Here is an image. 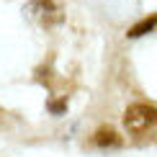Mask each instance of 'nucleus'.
Segmentation results:
<instances>
[{
  "mask_svg": "<svg viewBox=\"0 0 157 157\" xmlns=\"http://www.w3.org/2000/svg\"><path fill=\"white\" fill-rule=\"evenodd\" d=\"M124 126L134 136H149L157 132V108L149 103H132L124 113Z\"/></svg>",
  "mask_w": 157,
  "mask_h": 157,
  "instance_id": "obj_1",
  "label": "nucleus"
},
{
  "mask_svg": "<svg viewBox=\"0 0 157 157\" xmlns=\"http://www.w3.org/2000/svg\"><path fill=\"white\" fill-rule=\"evenodd\" d=\"M26 10L44 26H57V23L64 21V13H62V8L54 3V0H31Z\"/></svg>",
  "mask_w": 157,
  "mask_h": 157,
  "instance_id": "obj_2",
  "label": "nucleus"
},
{
  "mask_svg": "<svg viewBox=\"0 0 157 157\" xmlns=\"http://www.w3.org/2000/svg\"><path fill=\"white\" fill-rule=\"evenodd\" d=\"M93 142L98 147H121V136L113 132L111 126H103V129H98L95 136H93Z\"/></svg>",
  "mask_w": 157,
  "mask_h": 157,
  "instance_id": "obj_3",
  "label": "nucleus"
},
{
  "mask_svg": "<svg viewBox=\"0 0 157 157\" xmlns=\"http://www.w3.org/2000/svg\"><path fill=\"white\" fill-rule=\"evenodd\" d=\"M155 29H157V16H149V18H144V21H139L136 26H132L129 36L139 39V36H144V34H149V31H155Z\"/></svg>",
  "mask_w": 157,
  "mask_h": 157,
  "instance_id": "obj_4",
  "label": "nucleus"
},
{
  "mask_svg": "<svg viewBox=\"0 0 157 157\" xmlns=\"http://www.w3.org/2000/svg\"><path fill=\"white\" fill-rule=\"evenodd\" d=\"M64 108H67V101H52V103H49V111H52L54 116H59Z\"/></svg>",
  "mask_w": 157,
  "mask_h": 157,
  "instance_id": "obj_5",
  "label": "nucleus"
},
{
  "mask_svg": "<svg viewBox=\"0 0 157 157\" xmlns=\"http://www.w3.org/2000/svg\"><path fill=\"white\" fill-rule=\"evenodd\" d=\"M0 121H3V111H0Z\"/></svg>",
  "mask_w": 157,
  "mask_h": 157,
  "instance_id": "obj_6",
  "label": "nucleus"
}]
</instances>
